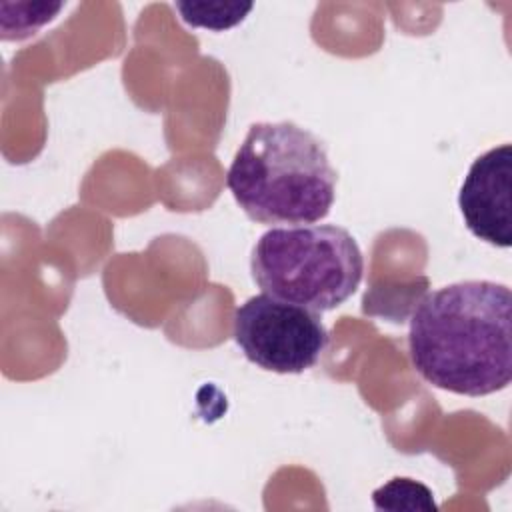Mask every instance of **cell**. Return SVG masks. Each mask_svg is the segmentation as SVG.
<instances>
[{
    "label": "cell",
    "mask_w": 512,
    "mask_h": 512,
    "mask_svg": "<svg viewBox=\"0 0 512 512\" xmlns=\"http://www.w3.org/2000/svg\"><path fill=\"white\" fill-rule=\"evenodd\" d=\"M512 294L492 280H462L428 292L414 308L408 354L432 386L486 396L512 380Z\"/></svg>",
    "instance_id": "1"
},
{
    "label": "cell",
    "mask_w": 512,
    "mask_h": 512,
    "mask_svg": "<svg viewBox=\"0 0 512 512\" xmlns=\"http://www.w3.org/2000/svg\"><path fill=\"white\" fill-rule=\"evenodd\" d=\"M226 186L258 224H314L330 214L336 170L310 130L290 120L256 122L232 158Z\"/></svg>",
    "instance_id": "2"
},
{
    "label": "cell",
    "mask_w": 512,
    "mask_h": 512,
    "mask_svg": "<svg viewBox=\"0 0 512 512\" xmlns=\"http://www.w3.org/2000/svg\"><path fill=\"white\" fill-rule=\"evenodd\" d=\"M250 272L262 292L322 314L358 290L364 256L342 226H274L256 240Z\"/></svg>",
    "instance_id": "3"
},
{
    "label": "cell",
    "mask_w": 512,
    "mask_h": 512,
    "mask_svg": "<svg viewBox=\"0 0 512 512\" xmlns=\"http://www.w3.org/2000/svg\"><path fill=\"white\" fill-rule=\"evenodd\" d=\"M234 340L262 370L302 374L320 360L330 336L318 312L262 292L236 308Z\"/></svg>",
    "instance_id": "4"
},
{
    "label": "cell",
    "mask_w": 512,
    "mask_h": 512,
    "mask_svg": "<svg viewBox=\"0 0 512 512\" xmlns=\"http://www.w3.org/2000/svg\"><path fill=\"white\" fill-rule=\"evenodd\" d=\"M466 228L480 240L512 244V146L500 144L480 154L468 168L458 194Z\"/></svg>",
    "instance_id": "5"
},
{
    "label": "cell",
    "mask_w": 512,
    "mask_h": 512,
    "mask_svg": "<svg viewBox=\"0 0 512 512\" xmlns=\"http://www.w3.org/2000/svg\"><path fill=\"white\" fill-rule=\"evenodd\" d=\"M176 10L190 26L208 30H226L236 26L252 10V4H228V2H176Z\"/></svg>",
    "instance_id": "6"
}]
</instances>
